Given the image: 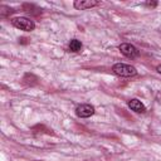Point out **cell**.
Returning a JSON list of instances; mask_svg holds the SVG:
<instances>
[{"label":"cell","instance_id":"6da1fadb","mask_svg":"<svg viewBox=\"0 0 161 161\" xmlns=\"http://www.w3.org/2000/svg\"><path fill=\"white\" fill-rule=\"evenodd\" d=\"M112 70L114 74H117L119 77H133L137 73L135 67H132L130 64H125V63H116L112 67Z\"/></svg>","mask_w":161,"mask_h":161},{"label":"cell","instance_id":"7a4b0ae2","mask_svg":"<svg viewBox=\"0 0 161 161\" xmlns=\"http://www.w3.org/2000/svg\"><path fill=\"white\" fill-rule=\"evenodd\" d=\"M11 24L16 29H20V30H24V31H31L35 28L34 21L31 19H29V18H25V16H19V18L13 19Z\"/></svg>","mask_w":161,"mask_h":161},{"label":"cell","instance_id":"3957f363","mask_svg":"<svg viewBox=\"0 0 161 161\" xmlns=\"http://www.w3.org/2000/svg\"><path fill=\"white\" fill-rule=\"evenodd\" d=\"M118 49H119L121 53H122L123 55H126L127 58H136V57L138 55L137 48H136L135 45L130 44V43H122V44L118 47Z\"/></svg>","mask_w":161,"mask_h":161},{"label":"cell","instance_id":"277c9868","mask_svg":"<svg viewBox=\"0 0 161 161\" xmlns=\"http://www.w3.org/2000/svg\"><path fill=\"white\" fill-rule=\"evenodd\" d=\"M75 113H77L78 117L87 118V117H91L94 113V107L91 106V104H80L75 108Z\"/></svg>","mask_w":161,"mask_h":161},{"label":"cell","instance_id":"5b68a950","mask_svg":"<svg viewBox=\"0 0 161 161\" xmlns=\"http://www.w3.org/2000/svg\"><path fill=\"white\" fill-rule=\"evenodd\" d=\"M99 4H101V1H97V0H77V1H74L73 5L78 10H86V9L94 8Z\"/></svg>","mask_w":161,"mask_h":161},{"label":"cell","instance_id":"8992f818","mask_svg":"<svg viewBox=\"0 0 161 161\" xmlns=\"http://www.w3.org/2000/svg\"><path fill=\"white\" fill-rule=\"evenodd\" d=\"M128 107H130L132 111L137 112V113H143V112L146 111V108H145V106L141 103V101H138V99H136V98L128 101Z\"/></svg>","mask_w":161,"mask_h":161},{"label":"cell","instance_id":"52a82bcc","mask_svg":"<svg viewBox=\"0 0 161 161\" xmlns=\"http://www.w3.org/2000/svg\"><path fill=\"white\" fill-rule=\"evenodd\" d=\"M68 48H69V52H72V53H78V52L82 50V43H80L78 39H72V40L69 42Z\"/></svg>","mask_w":161,"mask_h":161},{"label":"cell","instance_id":"ba28073f","mask_svg":"<svg viewBox=\"0 0 161 161\" xmlns=\"http://www.w3.org/2000/svg\"><path fill=\"white\" fill-rule=\"evenodd\" d=\"M0 9H1V10H0V15H1L3 18H6L9 14H13V13L15 11L14 9H11V8H8V6H4V5H3Z\"/></svg>","mask_w":161,"mask_h":161},{"label":"cell","instance_id":"9c48e42d","mask_svg":"<svg viewBox=\"0 0 161 161\" xmlns=\"http://www.w3.org/2000/svg\"><path fill=\"white\" fill-rule=\"evenodd\" d=\"M145 5H146V6H150V8H155V6L157 5V3H156V1H146Z\"/></svg>","mask_w":161,"mask_h":161},{"label":"cell","instance_id":"30bf717a","mask_svg":"<svg viewBox=\"0 0 161 161\" xmlns=\"http://www.w3.org/2000/svg\"><path fill=\"white\" fill-rule=\"evenodd\" d=\"M156 70H157V72H158V73L161 74V64H160V65H157V68H156Z\"/></svg>","mask_w":161,"mask_h":161}]
</instances>
